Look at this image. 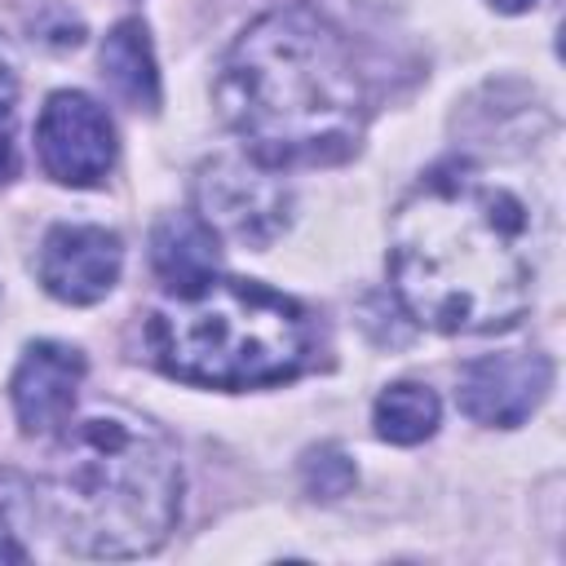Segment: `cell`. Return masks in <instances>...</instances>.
<instances>
[{
	"label": "cell",
	"mask_w": 566,
	"mask_h": 566,
	"mask_svg": "<svg viewBox=\"0 0 566 566\" xmlns=\"http://www.w3.org/2000/svg\"><path fill=\"white\" fill-rule=\"evenodd\" d=\"M102 80L133 111H159V71L150 35L137 18H124L102 40Z\"/></svg>",
	"instance_id": "obj_11"
},
{
	"label": "cell",
	"mask_w": 566,
	"mask_h": 566,
	"mask_svg": "<svg viewBox=\"0 0 566 566\" xmlns=\"http://www.w3.org/2000/svg\"><path fill=\"white\" fill-rule=\"evenodd\" d=\"M155 363L208 389H261L292 380L310 354L301 305L265 283L212 274L146 323Z\"/></svg>",
	"instance_id": "obj_4"
},
{
	"label": "cell",
	"mask_w": 566,
	"mask_h": 566,
	"mask_svg": "<svg viewBox=\"0 0 566 566\" xmlns=\"http://www.w3.org/2000/svg\"><path fill=\"white\" fill-rule=\"evenodd\" d=\"M305 482H310V491H318L323 500H336V495L349 491L354 464H349L336 447H318V451L305 455Z\"/></svg>",
	"instance_id": "obj_14"
},
{
	"label": "cell",
	"mask_w": 566,
	"mask_h": 566,
	"mask_svg": "<svg viewBox=\"0 0 566 566\" xmlns=\"http://www.w3.org/2000/svg\"><path fill=\"white\" fill-rule=\"evenodd\" d=\"M124 248L102 226H53L40 243V283L66 305H93L119 283Z\"/></svg>",
	"instance_id": "obj_8"
},
{
	"label": "cell",
	"mask_w": 566,
	"mask_h": 566,
	"mask_svg": "<svg viewBox=\"0 0 566 566\" xmlns=\"http://www.w3.org/2000/svg\"><path fill=\"white\" fill-rule=\"evenodd\" d=\"M80 380H84V354L80 349L57 345V340L27 345V354L13 371V385H9L22 433H35V438L57 433L75 411Z\"/></svg>",
	"instance_id": "obj_9"
},
{
	"label": "cell",
	"mask_w": 566,
	"mask_h": 566,
	"mask_svg": "<svg viewBox=\"0 0 566 566\" xmlns=\"http://www.w3.org/2000/svg\"><path fill=\"white\" fill-rule=\"evenodd\" d=\"M195 203L203 226L217 239L243 243V248H265L283 234L292 217V195L252 155H217L199 168L195 177Z\"/></svg>",
	"instance_id": "obj_5"
},
{
	"label": "cell",
	"mask_w": 566,
	"mask_h": 566,
	"mask_svg": "<svg viewBox=\"0 0 566 566\" xmlns=\"http://www.w3.org/2000/svg\"><path fill=\"white\" fill-rule=\"evenodd\" d=\"M217 261H221L217 234L203 226L199 212H168L150 230V265L172 296L208 283L217 274Z\"/></svg>",
	"instance_id": "obj_10"
},
{
	"label": "cell",
	"mask_w": 566,
	"mask_h": 566,
	"mask_svg": "<svg viewBox=\"0 0 566 566\" xmlns=\"http://www.w3.org/2000/svg\"><path fill=\"white\" fill-rule=\"evenodd\" d=\"M18 172V150H13V75L0 66V186Z\"/></svg>",
	"instance_id": "obj_15"
},
{
	"label": "cell",
	"mask_w": 566,
	"mask_h": 566,
	"mask_svg": "<svg viewBox=\"0 0 566 566\" xmlns=\"http://www.w3.org/2000/svg\"><path fill=\"white\" fill-rule=\"evenodd\" d=\"M539 230L517 190L469 159L438 164L389 221L402 310L447 336L509 332L535 296Z\"/></svg>",
	"instance_id": "obj_1"
},
{
	"label": "cell",
	"mask_w": 566,
	"mask_h": 566,
	"mask_svg": "<svg viewBox=\"0 0 566 566\" xmlns=\"http://www.w3.org/2000/svg\"><path fill=\"white\" fill-rule=\"evenodd\" d=\"M438 394L429 385H416V380H398L389 389H380L376 407H371V424L385 442H398V447H416L424 442L433 429H438Z\"/></svg>",
	"instance_id": "obj_12"
},
{
	"label": "cell",
	"mask_w": 566,
	"mask_h": 566,
	"mask_svg": "<svg viewBox=\"0 0 566 566\" xmlns=\"http://www.w3.org/2000/svg\"><path fill=\"white\" fill-rule=\"evenodd\" d=\"M31 513V482L13 469H0V562H27L22 517Z\"/></svg>",
	"instance_id": "obj_13"
},
{
	"label": "cell",
	"mask_w": 566,
	"mask_h": 566,
	"mask_svg": "<svg viewBox=\"0 0 566 566\" xmlns=\"http://www.w3.org/2000/svg\"><path fill=\"white\" fill-rule=\"evenodd\" d=\"M553 389V363L544 354H482L460 367L455 402L469 420L491 429L522 424Z\"/></svg>",
	"instance_id": "obj_7"
},
{
	"label": "cell",
	"mask_w": 566,
	"mask_h": 566,
	"mask_svg": "<svg viewBox=\"0 0 566 566\" xmlns=\"http://www.w3.org/2000/svg\"><path fill=\"white\" fill-rule=\"evenodd\" d=\"M40 164L62 186H97L115 164V128L88 93H53L35 124Z\"/></svg>",
	"instance_id": "obj_6"
},
{
	"label": "cell",
	"mask_w": 566,
	"mask_h": 566,
	"mask_svg": "<svg viewBox=\"0 0 566 566\" xmlns=\"http://www.w3.org/2000/svg\"><path fill=\"white\" fill-rule=\"evenodd\" d=\"M212 97L265 168L336 164L358 150L367 124V84L349 40L296 4L256 18L230 44Z\"/></svg>",
	"instance_id": "obj_2"
},
{
	"label": "cell",
	"mask_w": 566,
	"mask_h": 566,
	"mask_svg": "<svg viewBox=\"0 0 566 566\" xmlns=\"http://www.w3.org/2000/svg\"><path fill=\"white\" fill-rule=\"evenodd\" d=\"M44 509L66 548L88 557H142L177 526V451L137 411L102 402L57 429Z\"/></svg>",
	"instance_id": "obj_3"
},
{
	"label": "cell",
	"mask_w": 566,
	"mask_h": 566,
	"mask_svg": "<svg viewBox=\"0 0 566 566\" xmlns=\"http://www.w3.org/2000/svg\"><path fill=\"white\" fill-rule=\"evenodd\" d=\"M491 4H495L500 13H522V9H531L535 0H491Z\"/></svg>",
	"instance_id": "obj_16"
}]
</instances>
